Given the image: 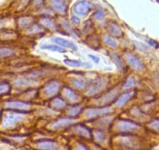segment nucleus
I'll return each mask as SVG.
<instances>
[{
	"instance_id": "1",
	"label": "nucleus",
	"mask_w": 159,
	"mask_h": 150,
	"mask_svg": "<svg viewBox=\"0 0 159 150\" xmlns=\"http://www.w3.org/2000/svg\"><path fill=\"white\" fill-rule=\"evenodd\" d=\"M25 118V116L20 114H15V113H10V114H7L4 117L3 120H2V127L4 128H9L14 126L20 121L23 120Z\"/></svg>"
},
{
	"instance_id": "2",
	"label": "nucleus",
	"mask_w": 159,
	"mask_h": 150,
	"mask_svg": "<svg viewBox=\"0 0 159 150\" xmlns=\"http://www.w3.org/2000/svg\"><path fill=\"white\" fill-rule=\"evenodd\" d=\"M108 80L106 78H104V77L98 79L93 84L92 86L87 91V94L88 96H94L98 93H100L101 91L105 89V87L108 85Z\"/></svg>"
},
{
	"instance_id": "3",
	"label": "nucleus",
	"mask_w": 159,
	"mask_h": 150,
	"mask_svg": "<svg viewBox=\"0 0 159 150\" xmlns=\"http://www.w3.org/2000/svg\"><path fill=\"white\" fill-rule=\"evenodd\" d=\"M93 8V5L88 1H80L74 6V10L77 14L84 16L89 13L90 10Z\"/></svg>"
},
{
	"instance_id": "4",
	"label": "nucleus",
	"mask_w": 159,
	"mask_h": 150,
	"mask_svg": "<svg viewBox=\"0 0 159 150\" xmlns=\"http://www.w3.org/2000/svg\"><path fill=\"white\" fill-rule=\"evenodd\" d=\"M111 111V108L108 107H104V108H97V109H90L85 114V117L87 118H93V117H98V116L102 115V114H108Z\"/></svg>"
},
{
	"instance_id": "5",
	"label": "nucleus",
	"mask_w": 159,
	"mask_h": 150,
	"mask_svg": "<svg viewBox=\"0 0 159 150\" xmlns=\"http://www.w3.org/2000/svg\"><path fill=\"white\" fill-rule=\"evenodd\" d=\"M126 59H127L128 63L129 65L133 67L134 69L137 70H143L144 65L143 63L137 57H136L134 55L131 54V53H126Z\"/></svg>"
},
{
	"instance_id": "6",
	"label": "nucleus",
	"mask_w": 159,
	"mask_h": 150,
	"mask_svg": "<svg viewBox=\"0 0 159 150\" xmlns=\"http://www.w3.org/2000/svg\"><path fill=\"white\" fill-rule=\"evenodd\" d=\"M139 128L138 125L137 124L132 123L129 121H120L118 124L117 129L119 131H134V130H137Z\"/></svg>"
},
{
	"instance_id": "7",
	"label": "nucleus",
	"mask_w": 159,
	"mask_h": 150,
	"mask_svg": "<svg viewBox=\"0 0 159 150\" xmlns=\"http://www.w3.org/2000/svg\"><path fill=\"white\" fill-rule=\"evenodd\" d=\"M6 106L9 108L17 109V110H28L30 108V105L25 102H20V101H11V102H7L5 103Z\"/></svg>"
},
{
	"instance_id": "8",
	"label": "nucleus",
	"mask_w": 159,
	"mask_h": 150,
	"mask_svg": "<svg viewBox=\"0 0 159 150\" xmlns=\"http://www.w3.org/2000/svg\"><path fill=\"white\" fill-rule=\"evenodd\" d=\"M76 123L74 120L73 119H61V120H58V121L55 122L54 124H52L51 126V128L52 129H59V128H64V127L69 126V125L73 124Z\"/></svg>"
},
{
	"instance_id": "9",
	"label": "nucleus",
	"mask_w": 159,
	"mask_h": 150,
	"mask_svg": "<svg viewBox=\"0 0 159 150\" xmlns=\"http://www.w3.org/2000/svg\"><path fill=\"white\" fill-rule=\"evenodd\" d=\"M37 146L42 150H59L56 143L51 141H42L37 143Z\"/></svg>"
},
{
	"instance_id": "10",
	"label": "nucleus",
	"mask_w": 159,
	"mask_h": 150,
	"mask_svg": "<svg viewBox=\"0 0 159 150\" xmlns=\"http://www.w3.org/2000/svg\"><path fill=\"white\" fill-rule=\"evenodd\" d=\"M53 41H54L56 44H58V45H62V46L66 47V48L71 49L74 50V51L77 50V46H76L73 42H70V41L66 40V39H61V38H56V39H55Z\"/></svg>"
},
{
	"instance_id": "11",
	"label": "nucleus",
	"mask_w": 159,
	"mask_h": 150,
	"mask_svg": "<svg viewBox=\"0 0 159 150\" xmlns=\"http://www.w3.org/2000/svg\"><path fill=\"white\" fill-rule=\"evenodd\" d=\"M59 88V84L58 82H52L45 87L44 93L47 96H52L56 94Z\"/></svg>"
},
{
	"instance_id": "12",
	"label": "nucleus",
	"mask_w": 159,
	"mask_h": 150,
	"mask_svg": "<svg viewBox=\"0 0 159 150\" xmlns=\"http://www.w3.org/2000/svg\"><path fill=\"white\" fill-rule=\"evenodd\" d=\"M134 96V92H128L126 94L123 95V96H120L119 99L117 100V102H116V105L117 107H123L127 103L128 101L132 98V96Z\"/></svg>"
},
{
	"instance_id": "13",
	"label": "nucleus",
	"mask_w": 159,
	"mask_h": 150,
	"mask_svg": "<svg viewBox=\"0 0 159 150\" xmlns=\"http://www.w3.org/2000/svg\"><path fill=\"white\" fill-rule=\"evenodd\" d=\"M51 4L53 8L59 13H64L66 10V7L62 0H51Z\"/></svg>"
},
{
	"instance_id": "14",
	"label": "nucleus",
	"mask_w": 159,
	"mask_h": 150,
	"mask_svg": "<svg viewBox=\"0 0 159 150\" xmlns=\"http://www.w3.org/2000/svg\"><path fill=\"white\" fill-rule=\"evenodd\" d=\"M14 84L18 86H30V85H36V82L29 80L27 78H17L14 81Z\"/></svg>"
},
{
	"instance_id": "15",
	"label": "nucleus",
	"mask_w": 159,
	"mask_h": 150,
	"mask_svg": "<svg viewBox=\"0 0 159 150\" xmlns=\"http://www.w3.org/2000/svg\"><path fill=\"white\" fill-rule=\"evenodd\" d=\"M41 48L42 49H45V50H49V51H52V52H58V53H66V50L62 49L61 47L58 46V45H42Z\"/></svg>"
},
{
	"instance_id": "16",
	"label": "nucleus",
	"mask_w": 159,
	"mask_h": 150,
	"mask_svg": "<svg viewBox=\"0 0 159 150\" xmlns=\"http://www.w3.org/2000/svg\"><path fill=\"white\" fill-rule=\"evenodd\" d=\"M64 63H65L66 65L70 66V67H83V66H88L89 67V64L81 62V61L79 60H72V59H65L64 60Z\"/></svg>"
},
{
	"instance_id": "17",
	"label": "nucleus",
	"mask_w": 159,
	"mask_h": 150,
	"mask_svg": "<svg viewBox=\"0 0 159 150\" xmlns=\"http://www.w3.org/2000/svg\"><path fill=\"white\" fill-rule=\"evenodd\" d=\"M64 94H65L66 97L70 101H77L78 100V96L76 93L72 90L69 89V88H66L64 91Z\"/></svg>"
},
{
	"instance_id": "18",
	"label": "nucleus",
	"mask_w": 159,
	"mask_h": 150,
	"mask_svg": "<svg viewBox=\"0 0 159 150\" xmlns=\"http://www.w3.org/2000/svg\"><path fill=\"white\" fill-rule=\"evenodd\" d=\"M72 83L76 88H79V89H83L86 86V83L84 82V81L79 78H73L72 79Z\"/></svg>"
},
{
	"instance_id": "19",
	"label": "nucleus",
	"mask_w": 159,
	"mask_h": 150,
	"mask_svg": "<svg viewBox=\"0 0 159 150\" xmlns=\"http://www.w3.org/2000/svg\"><path fill=\"white\" fill-rule=\"evenodd\" d=\"M137 84L138 83H137V80H136L134 77H130L128 78V80L126 81V83H125V85H123V88H125V89H127V88H133V87L137 86Z\"/></svg>"
},
{
	"instance_id": "20",
	"label": "nucleus",
	"mask_w": 159,
	"mask_h": 150,
	"mask_svg": "<svg viewBox=\"0 0 159 150\" xmlns=\"http://www.w3.org/2000/svg\"><path fill=\"white\" fill-rule=\"evenodd\" d=\"M117 92H118V89H116V88L111 90L110 92H108V94H107L106 96H105V97L102 99V102H108V101H110V100H111V99H113L115 97H116Z\"/></svg>"
},
{
	"instance_id": "21",
	"label": "nucleus",
	"mask_w": 159,
	"mask_h": 150,
	"mask_svg": "<svg viewBox=\"0 0 159 150\" xmlns=\"http://www.w3.org/2000/svg\"><path fill=\"white\" fill-rule=\"evenodd\" d=\"M13 53V50L8 48L0 49V57H6V56H11Z\"/></svg>"
},
{
	"instance_id": "22",
	"label": "nucleus",
	"mask_w": 159,
	"mask_h": 150,
	"mask_svg": "<svg viewBox=\"0 0 159 150\" xmlns=\"http://www.w3.org/2000/svg\"><path fill=\"white\" fill-rule=\"evenodd\" d=\"M76 131L78 133V134H81V135L85 136V137H90V133L88 131V129H86L84 127H78L76 128Z\"/></svg>"
},
{
	"instance_id": "23",
	"label": "nucleus",
	"mask_w": 159,
	"mask_h": 150,
	"mask_svg": "<svg viewBox=\"0 0 159 150\" xmlns=\"http://www.w3.org/2000/svg\"><path fill=\"white\" fill-rule=\"evenodd\" d=\"M104 40L106 42L107 45H109V46L113 47V48H116L117 47V43H116V41L111 39V38H110V37L105 36L104 37Z\"/></svg>"
},
{
	"instance_id": "24",
	"label": "nucleus",
	"mask_w": 159,
	"mask_h": 150,
	"mask_svg": "<svg viewBox=\"0 0 159 150\" xmlns=\"http://www.w3.org/2000/svg\"><path fill=\"white\" fill-rule=\"evenodd\" d=\"M110 30H111V33L116 35V36H120L122 35L121 30L117 25H111V27H110Z\"/></svg>"
},
{
	"instance_id": "25",
	"label": "nucleus",
	"mask_w": 159,
	"mask_h": 150,
	"mask_svg": "<svg viewBox=\"0 0 159 150\" xmlns=\"http://www.w3.org/2000/svg\"><path fill=\"white\" fill-rule=\"evenodd\" d=\"M53 105H54L56 107H57V108H62V107L65 106L66 103L62 99H56V100L53 102Z\"/></svg>"
},
{
	"instance_id": "26",
	"label": "nucleus",
	"mask_w": 159,
	"mask_h": 150,
	"mask_svg": "<svg viewBox=\"0 0 159 150\" xmlns=\"http://www.w3.org/2000/svg\"><path fill=\"white\" fill-rule=\"evenodd\" d=\"M42 24L45 26H46L47 27H49V28H52V27H55L54 23L52 22V21H51L50 19H44L42 21Z\"/></svg>"
},
{
	"instance_id": "27",
	"label": "nucleus",
	"mask_w": 159,
	"mask_h": 150,
	"mask_svg": "<svg viewBox=\"0 0 159 150\" xmlns=\"http://www.w3.org/2000/svg\"><path fill=\"white\" fill-rule=\"evenodd\" d=\"M150 126H151V128L155 130V131H159V119L154 120L153 121H151V124H150Z\"/></svg>"
},
{
	"instance_id": "28",
	"label": "nucleus",
	"mask_w": 159,
	"mask_h": 150,
	"mask_svg": "<svg viewBox=\"0 0 159 150\" xmlns=\"http://www.w3.org/2000/svg\"><path fill=\"white\" fill-rule=\"evenodd\" d=\"M80 110H81L80 107H74V108L71 109V110H70V114L72 116L77 115L80 113Z\"/></svg>"
},
{
	"instance_id": "29",
	"label": "nucleus",
	"mask_w": 159,
	"mask_h": 150,
	"mask_svg": "<svg viewBox=\"0 0 159 150\" xmlns=\"http://www.w3.org/2000/svg\"><path fill=\"white\" fill-rule=\"evenodd\" d=\"M113 56V58L115 59V60H116V64H117L118 66H119V67H123V63H122V60L120 59V58H119V56H118V55L115 54V53H112L111 54Z\"/></svg>"
},
{
	"instance_id": "30",
	"label": "nucleus",
	"mask_w": 159,
	"mask_h": 150,
	"mask_svg": "<svg viewBox=\"0 0 159 150\" xmlns=\"http://www.w3.org/2000/svg\"><path fill=\"white\" fill-rule=\"evenodd\" d=\"M9 90V86L7 85H0V95L7 92Z\"/></svg>"
},
{
	"instance_id": "31",
	"label": "nucleus",
	"mask_w": 159,
	"mask_h": 150,
	"mask_svg": "<svg viewBox=\"0 0 159 150\" xmlns=\"http://www.w3.org/2000/svg\"><path fill=\"white\" fill-rule=\"evenodd\" d=\"M71 22L73 24H80V19L78 17H76V16H73L71 19Z\"/></svg>"
},
{
	"instance_id": "32",
	"label": "nucleus",
	"mask_w": 159,
	"mask_h": 150,
	"mask_svg": "<svg viewBox=\"0 0 159 150\" xmlns=\"http://www.w3.org/2000/svg\"><path fill=\"white\" fill-rule=\"evenodd\" d=\"M96 138L98 139V141H99V142H102V140H103V134L101 132L99 133H97L96 134Z\"/></svg>"
},
{
	"instance_id": "33",
	"label": "nucleus",
	"mask_w": 159,
	"mask_h": 150,
	"mask_svg": "<svg viewBox=\"0 0 159 150\" xmlns=\"http://www.w3.org/2000/svg\"><path fill=\"white\" fill-rule=\"evenodd\" d=\"M88 56H89V57L91 58V59H92V60L94 61V62H95V63H98V62H99V60H100V59H99V58H98V57H97V56H93V55L89 54V55H88Z\"/></svg>"
},
{
	"instance_id": "34",
	"label": "nucleus",
	"mask_w": 159,
	"mask_h": 150,
	"mask_svg": "<svg viewBox=\"0 0 159 150\" xmlns=\"http://www.w3.org/2000/svg\"><path fill=\"white\" fill-rule=\"evenodd\" d=\"M103 16L104 14L102 13H101V12H98V13L94 15V16H95L97 19H101L102 17H103Z\"/></svg>"
},
{
	"instance_id": "35",
	"label": "nucleus",
	"mask_w": 159,
	"mask_h": 150,
	"mask_svg": "<svg viewBox=\"0 0 159 150\" xmlns=\"http://www.w3.org/2000/svg\"><path fill=\"white\" fill-rule=\"evenodd\" d=\"M155 81L159 85V73H157V75H155Z\"/></svg>"
},
{
	"instance_id": "36",
	"label": "nucleus",
	"mask_w": 159,
	"mask_h": 150,
	"mask_svg": "<svg viewBox=\"0 0 159 150\" xmlns=\"http://www.w3.org/2000/svg\"><path fill=\"white\" fill-rule=\"evenodd\" d=\"M76 150H87V149L84 148V147H83V146H79V147H77V148H76Z\"/></svg>"
},
{
	"instance_id": "37",
	"label": "nucleus",
	"mask_w": 159,
	"mask_h": 150,
	"mask_svg": "<svg viewBox=\"0 0 159 150\" xmlns=\"http://www.w3.org/2000/svg\"><path fill=\"white\" fill-rule=\"evenodd\" d=\"M42 0H36V4H40L42 3Z\"/></svg>"
}]
</instances>
